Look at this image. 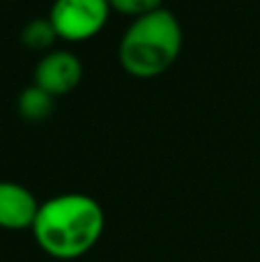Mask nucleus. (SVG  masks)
<instances>
[{
    "instance_id": "obj_3",
    "label": "nucleus",
    "mask_w": 260,
    "mask_h": 262,
    "mask_svg": "<svg viewBox=\"0 0 260 262\" xmlns=\"http://www.w3.org/2000/svg\"><path fill=\"white\" fill-rule=\"evenodd\" d=\"M111 16L109 0H53L49 21L53 23L58 39L85 41L99 35Z\"/></svg>"
},
{
    "instance_id": "obj_2",
    "label": "nucleus",
    "mask_w": 260,
    "mask_h": 262,
    "mask_svg": "<svg viewBox=\"0 0 260 262\" xmlns=\"http://www.w3.org/2000/svg\"><path fill=\"white\" fill-rule=\"evenodd\" d=\"M182 23L170 9L161 7L132 18L120 37L118 58L122 69L136 78H157L175 64L182 51Z\"/></svg>"
},
{
    "instance_id": "obj_4",
    "label": "nucleus",
    "mask_w": 260,
    "mask_h": 262,
    "mask_svg": "<svg viewBox=\"0 0 260 262\" xmlns=\"http://www.w3.org/2000/svg\"><path fill=\"white\" fill-rule=\"evenodd\" d=\"M83 78V62L78 55L64 49H53L44 53L35 64L32 83L49 92L51 97H62L76 90Z\"/></svg>"
},
{
    "instance_id": "obj_5",
    "label": "nucleus",
    "mask_w": 260,
    "mask_h": 262,
    "mask_svg": "<svg viewBox=\"0 0 260 262\" xmlns=\"http://www.w3.org/2000/svg\"><path fill=\"white\" fill-rule=\"evenodd\" d=\"M39 200L18 182H0V228L3 230H32Z\"/></svg>"
},
{
    "instance_id": "obj_7",
    "label": "nucleus",
    "mask_w": 260,
    "mask_h": 262,
    "mask_svg": "<svg viewBox=\"0 0 260 262\" xmlns=\"http://www.w3.org/2000/svg\"><path fill=\"white\" fill-rule=\"evenodd\" d=\"M58 39V32H55L53 23L46 18H32L23 26L21 30V44L30 51H39L41 55L53 51V44Z\"/></svg>"
},
{
    "instance_id": "obj_8",
    "label": "nucleus",
    "mask_w": 260,
    "mask_h": 262,
    "mask_svg": "<svg viewBox=\"0 0 260 262\" xmlns=\"http://www.w3.org/2000/svg\"><path fill=\"white\" fill-rule=\"evenodd\" d=\"M164 0H109L111 9L118 14H124V16H132V18H138V16H145L150 12H157V9L164 7Z\"/></svg>"
},
{
    "instance_id": "obj_6",
    "label": "nucleus",
    "mask_w": 260,
    "mask_h": 262,
    "mask_svg": "<svg viewBox=\"0 0 260 262\" xmlns=\"http://www.w3.org/2000/svg\"><path fill=\"white\" fill-rule=\"evenodd\" d=\"M53 101L55 97H51L49 92H44L41 88H37L32 83V85L21 90V95L16 99V111L28 122H41L53 113Z\"/></svg>"
},
{
    "instance_id": "obj_1",
    "label": "nucleus",
    "mask_w": 260,
    "mask_h": 262,
    "mask_svg": "<svg viewBox=\"0 0 260 262\" xmlns=\"http://www.w3.org/2000/svg\"><path fill=\"white\" fill-rule=\"evenodd\" d=\"M101 205L88 193H60L39 205L32 237L46 255L76 260L90 253L104 235Z\"/></svg>"
}]
</instances>
